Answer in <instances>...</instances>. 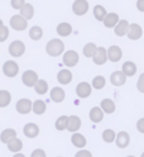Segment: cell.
<instances>
[{"mask_svg":"<svg viewBox=\"0 0 144 157\" xmlns=\"http://www.w3.org/2000/svg\"><path fill=\"white\" fill-rule=\"evenodd\" d=\"M63 51H65V43L58 38L51 39L46 46V52L52 57H57V56L62 55Z\"/></svg>","mask_w":144,"mask_h":157,"instance_id":"obj_1","label":"cell"},{"mask_svg":"<svg viewBox=\"0 0 144 157\" xmlns=\"http://www.w3.org/2000/svg\"><path fill=\"white\" fill-rule=\"evenodd\" d=\"M38 80H39V78H38V75L33 70H27L22 75V82L27 87H34L35 84L38 82Z\"/></svg>","mask_w":144,"mask_h":157,"instance_id":"obj_2","label":"cell"},{"mask_svg":"<svg viewBox=\"0 0 144 157\" xmlns=\"http://www.w3.org/2000/svg\"><path fill=\"white\" fill-rule=\"evenodd\" d=\"M15 109L19 114H29L33 109V101H31L27 98H23V99H19L15 104Z\"/></svg>","mask_w":144,"mask_h":157,"instance_id":"obj_3","label":"cell"},{"mask_svg":"<svg viewBox=\"0 0 144 157\" xmlns=\"http://www.w3.org/2000/svg\"><path fill=\"white\" fill-rule=\"evenodd\" d=\"M10 27L15 31H25L27 27H28V22L27 19H24L20 14H17V15H13L12 19H10Z\"/></svg>","mask_w":144,"mask_h":157,"instance_id":"obj_4","label":"cell"},{"mask_svg":"<svg viewBox=\"0 0 144 157\" xmlns=\"http://www.w3.org/2000/svg\"><path fill=\"white\" fill-rule=\"evenodd\" d=\"M3 72L6 77H15L19 72V65L15 61L9 60L3 66Z\"/></svg>","mask_w":144,"mask_h":157,"instance_id":"obj_5","label":"cell"},{"mask_svg":"<svg viewBox=\"0 0 144 157\" xmlns=\"http://www.w3.org/2000/svg\"><path fill=\"white\" fill-rule=\"evenodd\" d=\"M92 93V86L86 82V81H82L80 82L77 86H76V95L81 99H86V98H89Z\"/></svg>","mask_w":144,"mask_h":157,"instance_id":"obj_6","label":"cell"},{"mask_svg":"<svg viewBox=\"0 0 144 157\" xmlns=\"http://www.w3.org/2000/svg\"><path fill=\"white\" fill-rule=\"evenodd\" d=\"M25 52V46L22 41H14L9 46V53L13 57H20Z\"/></svg>","mask_w":144,"mask_h":157,"instance_id":"obj_7","label":"cell"},{"mask_svg":"<svg viewBox=\"0 0 144 157\" xmlns=\"http://www.w3.org/2000/svg\"><path fill=\"white\" fill-rule=\"evenodd\" d=\"M72 10L76 15H85L89 10V2L87 0H76L72 5Z\"/></svg>","mask_w":144,"mask_h":157,"instance_id":"obj_8","label":"cell"},{"mask_svg":"<svg viewBox=\"0 0 144 157\" xmlns=\"http://www.w3.org/2000/svg\"><path fill=\"white\" fill-rule=\"evenodd\" d=\"M79 53L76 52V51H67V52H65V55H63V63L67 66V67H73V66H76L77 65V62H79Z\"/></svg>","mask_w":144,"mask_h":157,"instance_id":"obj_9","label":"cell"},{"mask_svg":"<svg viewBox=\"0 0 144 157\" xmlns=\"http://www.w3.org/2000/svg\"><path fill=\"white\" fill-rule=\"evenodd\" d=\"M115 144L119 148H127V147L130 144V136L128 132L121 131L116 134V140H115Z\"/></svg>","mask_w":144,"mask_h":157,"instance_id":"obj_10","label":"cell"},{"mask_svg":"<svg viewBox=\"0 0 144 157\" xmlns=\"http://www.w3.org/2000/svg\"><path fill=\"white\" fill-rule=\"evenodd\" d=\"M39 125L35 123H27L23 128V133L27 138H35L39 134Z\"/></svg>","mask_w":144,"mask_h":157,"instance_id":"obj_11","label":"cell"},{"mask_svg":"<svg viewBox=\"0 0 144 157\" xmlns=\"http://www.w3.org/2000/svg\"><path fill=\"white\" fill-rule=\"evenodd\" d=\"M71 143L76 147V148H79V150H83L86 144H87V140H86V137L81 133H72L71 136Z\"/></svg>","mask_w":144,"mask_h":157,"instance_id":"obj_12","label":"cell"},{"mask_svg":"<svg viewBox=\"0 0 144 157\" xmlns=\"http://www.w3.org/2000/svg\"><path fill=\"white\" fill-rule=\"evenodd\" d=\"M92 60L96 65H104L108 61V50H105L104 47H98V50H96Z\"/></svg>","mask_w":144,"mask_h":157,"instance_id":"obj_13","label":"cell"},{"mask_svg":"<svg viewBox=\"0 0 144 157\" xmlns=\"http://www.w3.org/2000/svg\"><path fill=\"white\" fill-rule=\"evenodd\" d=\"M123 57V51L119 46H111L108 50V60H110L111 62H118L121 60Z\"/></svg>","mask_w":144,"mask_h":157,"instance_id":"obj_14","label":"cell"},{"mask_svg":"<svg viewBox=\"0 0 144 157\" xmlns=\"http://www.w3.org/2000/svg\"><path fill=\"white\" fill-rule=\"evenodd\" d=\"M50 98H51V100L54 101V103H62L65 100V98H66V93H65V90L62 89V87L56 86L50 91Z\"/></svg>","mask_w":144,"mask_h":157,"instance_id":"obj_15","label":"cell"},{"mask_svg":"<svg viewBox=\"0 0 144 157\" xmlns=\"http://www.w3.org/2000/svg\"><path fill=\"white\" fill-rule=\"evenodd\" d=\"M81 119L80 117L77 115H70L68 117V125H67V131L71 132V133H76L79 132V129L81 128Z\"/></svg>","mask_w":144,"mask_h":157,"instance_id":"obj_16","label":"cell"},{"mask_svg":"<svg viewBox=\"0 0 144 157\" xmlns=\"http://www.w3.org/2000/svg\"><path fill=\"white\" fill-rule=\"evenodd\" d=\"M110 82L114 86H123L127 82V76L124 75L123 71H114L110 76Z\"/></svg>","mask_w":144,"mask_h":157,"instance_id":"obj_17","label":"cell"},{"mask_svg":"<svg viewBox=\"0 0 144 157\" xmlns=\"http://www.w3.org/2000/svg\"><path fill=\"white\" fill-rule=\"evenodd\" d=\"M104 114L105 113L102 112L100 106H94V108H91V110L89 113V118L92 123H100L104 119Z\"/></svg>","mask_w":144,"mask_h":157,"instance_id":"obj_18","label":"cell"},{"mask_svg":"<svg viewBox=\"0 0 144 157\" xmlns=\"http://www.w3.org/2000/svg\"><path fill=\"white\" fill-rule=\"evenodd\" d=\"M17 138V131L14 128H6L0 133V142L8 144L12 140Z\"/></svg>","mask_w":144,"mask_h":157,"instance_id":"obj_19","label":"cell"},{"mask_svg":"<svg viewBox=\"0 0 144 157\" xmlns=\"http://www.w3.org/2000/svg\"><path fill=\"white\" fill-rule=\"evenodd\" d=\"M119 22H120V19H119V15L116 13H109L102 21L104 25L106 28H115Z\"/></svg>","mask_w":144,"mask_h":157,"instance_id":"obj_20","label":"cell"},{"mask_svg":"<svg viewBox=\"0 0 144 157\" xmlns=\"http://www.w3.org/2000/svg\"><path fill=\"white\" fill-rule=\"evenodd\" d=\"M57 80H58V82L62 85L70 84L72 81V72L70 70H67V68H63V70H61L58 74H57Z\"/></svg>","mask_w":144,"mask_h":157,"instance_id":"obj_21","label":"cell"},{"mask_svg":"<svg viewBox=\"0 0 144 157\" xmlns=\"http://www.w3.org/2000/svg\"><path fill=\"white\" fill-rule=\"evenodd\" d=\"M143 36V29L139 24L134 23V24H130L129 27V32H128V37L133 41H135V39H139L140 37Z\"/></svg>","mask_w":144,"mask_h":157,"instance_id":"obj_22","label":"cell"},{"mask_svg":"<svg viewBox=\"0 0 144 157\" xmlns=\"http://www.w3.org/2000/svg\"><path fill=\"white\" fill-rule=\"evenodd\" d=\"M100 108L105 114H113L115 112V109H116V105H115L114 100H111V99H102L100 103Z\"/></svg>","mask_w":144,"mask_h":157,"instance_id":"obj_23","label":"cell"},{"mask_svg":"<svg viewBox=\"0 0 144 157\" xmlns=\"http://www.w3.org/2000/svg\"><path fill=\"white\" fill-rule=\"evenodd\" d=\"M129 27H130L129 22L125 21V19H123V21H120V22L118 23V25L115 27V31H114V32H115V34H116V36L123 37V36L128 34V32H129Z\"/></svg>","mask_w":144,"mask_h":157,"instance_id":"obj_24","label":"cell"},{"mask_svg":"<svg viewBox=\"0 0 144 157\" xmlns=\"http://www.w3.org/2000/svg\"><path fill=\"white\" fill-rule=\"evenodd\" d=\"M6 147H8V150L10 151V152H13V153H19V152L23 150V141L19 140L18 137H17V138H14V140H12L10 142H9V143L6 144Z\"/></svg>","mask_w":144,"mask_h":157,"instance_id":"obj_25","label":"cell"},{"mask_svg":"<svg viewBox=\"0 0 144 157\" xmlns=\"http://www.w3.org/2000/svg\"><path fill=\"white\" fill-rule=\"evenodd\" d=\"M121 71L124 72V75H125L127 77L129 76H134L137 72V65L131 62V61H127L123 63V67H121Z\"/></svg>","mask_w":144,"mask_h":157,"instance_id":"obj_26","label":"cell"},{"mask_svg":"<svg viewBox=\"0 0 144 157\" xmlns=\"http://www.w3.org/2000/svg\"><path fill=\"white\" fill-rule=\"evenodd\" d=\"M57 33H58L61 37H68L72 33V27L70 23H60L57 25Z\"/></svg>","mask_w":144,"mask_h":157,"instance_id":"obj_27","label":"cell"},{"mask_svg":"<svg viewBox=\"0 0 144 157\" xmlns=\"http://www.w3.org/2000/svg\"><path fill=\"white\" fill-rule=\"evenodd\" d=\"M20 15L24 19H27V21H28V19H32L33 15H34V8H33V5L29 4V3H25L23 5V8L20 9Z\"/></svg>","mask_w":144,"mask_h":157,"instance_id":"obj_28","label":"cell"},{"mask_svg":"<svg viewBox=\"0 0 144 157\" xmlns=\"http://www.w3.org/2000/svg\"><path fill=\"white\" fill-rule=\"evenodd\" d=\"M46 110H47V105H46V103H44L43 100L38 99V100L33 101V109H32V112H33L34 114L42 115V114L46 113Z\"/></svg>","mask_w":144,"mask_h":157,"instance_id":"obj_29","label":"cell"},{"mask_svg":"<svg viewBox=\"0 0 144 157\" xmlns=\"http://www.w3.org/2000/svg\"><path fill=\"white\" fill-rule=\"evenodd\" d=\"M12 103V94L8 90H0V108H6Z\"/></svg>","mask_w":144,"mask_h":157,"instance_id":"obj_30","label":"cell"},{"mask_svg":"<svg viewBox=\"0 0 144 157\" xmlns=\"http://www.w3.org/2000/svg\"><path fill=\"white\" fill-rule=\"evenodd\" d=\"M67 125H68V117L67 115H61L60 118H57V121L54 123V127L57 131H66L67 129Z\"/></svg>","mask_w":144,"mask_h":157,"instance_id":"obj_31","label":"cell"},{"mask_svg":"<svg viewBox=\"0 0 144 157\" xmlns=\"http://www.w3.org/2000/svg\"><path fill=\"white\" fill-rule=\"evenodd\" d=\"M116 134H118V133H115L114 129L108 128V129H105V131L102 132L101 137H102V141H104V142L113 143V142H115V140H116Z\"/></svg>","mask_w":144,"mask_h":157,"instance_id":"obj_32","label":"cell"},{"mask_svg":"<svg viewBox=\"0 0 144 157\" xmlns=\"http://www.w3.org/2000/svg\"><path fill=\"white\" fill-rule=\"evenodd\" d=\"M34 90H35L37 94H39V95L47 94V91H48V82L46 80H42V78H39L38 82L35 84V86H34Z\"/></svg>","mask_w":144,"mask_h":157,"instance_id":"obj_33","label":"cell"},{"mask_svg":"<svg viewBox=\"0 0 144 157\" xmlns=\"http://www.w3.org/2000/svg\"><path fill=\"white\" fill-rule=\"evenodd\" d=\"M105 85H106V78L101 75L95 76L94 80H92V84H91V86L96 90H101L102 87H105Z\"/></svg>","mask_w":144,"mask_h":157,"instance_id":"obj_34","label":"cell"},{"mask_svg":"<svg viewBox=\"0 0 144 157\" xmlns=\"http://www.w3.org/2000/svg\"><path fill=\"white\" fill-rule=\"evenodd\" d=\"M94 15H95V18L98 19V21L102 22L104 19H105V17L108 15L106 9H105L102 5H96V6L94 8Z\"/></svg>","mask_w":144,"mask_h":157,"instance_id":"obj_35","label":"cell"},{"mask_svg":"<svg viewBox=\"0 0 144 157\" xmlns=\"http://www.w3.org/2000/svg\"><path fill=\"white\" fill-rule=\"evenodd\" d=\"M29 37L33 39V41H39V39L43 37V31L41 27L34 25L29 29Z\"/></svg>","mask_w":144,"mask_h":157,"instance_id":"obj_36","label":"cell"},{"mask_svg":"<svg viewBox=\"0 0 144 157\" xmlns=\"http://www.w3.org/2000/svg\"><path fill=\"white\" fill-rule=\"evenodd\" d=\"M96 50H98V47H96L95 43H87V44L83 47V51L82 52H83L85 57H94Z\"/></svg>","mask_w":144,"mask_h":157,"instance_id":"obj_37","label":"cell"},{"mask_svg":"<svg viewBox=\"0 0 144 157\" xmlns=\"http://www.w3.org/2000/svg\"><path fill=\"white\" fill-rule=\"evenodd\" d=\"M8 37H9V28L4 25L3 28H0V42H5Z\"/></svg>","mask_w":144,"mask_h":157,"instance_id":"obj_38","label":"cell"},{"mask_svg":"<svg viewBox=\"0 0 144 157\" xmlns=\"http://www.w3.org/2000/svg\"><path fill=\"white\" fill-rule=\"evenodd\" d=\"M10 4L14 9H17V10H20V9L23 8V5L25 4V0H10Z\"/></svg>","mask_w":144,"mask_h":157,"instance_id":"obj_39","label":"cell"},{"mask_svg":"<svg viewBox=\"0 0 144 157\" xmlns=\"http://www.w3.org/2000/svg\"><path fill=\"white\" fill-rule=\"evenodd\" d=\"M31 157H47V153L43 148H35L32 153H31Z\"/></svg>","mask_w":144,"mask_h":157,"instance_id":"obj_40","label":"cell"},{"mask_svg":"<svg viewBox=\"0 0 144 157\" xmlns=\"http://www.w3.org/2000/svg\"><path fill=\"white\" fill-rule=\"evenodd\" d=\"M137 89H138L140 93H143V94H144V72H143V74L139 76V78H138Z\"/></svg>","mask_w":144,"mask_h":157,"instance_id":"obj_41","label":"cell"},{"mask_svg":"<svg viewBox=\"0 0 144 157\" xmlns=\"http://www.w3.org/2000/svg\"><path fill=\"white\" fill-rule=\"evenodd\" d=\"M75 157H92V153L89 151V150H79L77 152H76Z\"/></svg>","mask_w":144,"mask_h":157,"instance_id":"obj_42","label":"cell"},{"mask_svg":"<svg viewBox=\"0 0 144 157\" xmlns=\"http://www.w3.org/2000/svg\"><path fill=\"white\" fill-rule=\"evenodd\" d=\"M137 129L139 133L144 134V118H140V119L137 122Z\"/></svg>","mask_w":144,"mask_h":157,"instance_id":"obj_43","label":"cell"},{"mask_svg":"<svg viewBox=\"0 0 144 157\" xmlns=\"http://www.w3.org/2000/svg\"><path fill=\"white\" fill-rule=\"evenodd\" d=\"M137 8H138V10L144 12V0H138L137 2Z\"/></svg>","mask_w":144,"mask_h":157,"instance_id":"obj_44","label":"cell"},{"mask_svg":"<svg viewBox=\"0 0 144 157\" xmlns=\"http://www.w3.org/2000/svg\"><path fill=\"white\" fill-rule=\"evenodd\" d=\"M13 157H27V156L24 153H22V152H19V153H14Z\"/></svg>","mask_w":144,"mask_h":157,"instance_id":"obj_45","label":"cell"},{"mask_svg":"<svg viewBox=\"0 0 144 157\" xmlns=\"http://www.w3.org/2000/svg\"><path fill=\"white\" fill-rule=\"evenodd\" d=\"M3 27H4V23H3L2 19H0V28H3Z\"/></svg>","mask_w":144,"mask_h":157,"instance_id":"obj_46","label":"cell"},{"mask_svg":"<svg viewBox=\"0 0 144 157\" xmlns=\"http://www.w3.org/2000/svg\"><path fill=\"white\" fill-rule=\"evenodd\" d=\"M127 157H135V156H133V155H129V156H127Z\"/></svg>","mask_w":144,"mask_h":157,"instance_id":"obj_47","label":"cell"},{"mask_svg":"<svg viewBox=\"0 0 144 157\" xmlns=\"http://www.w3.org/2000/svg\"><path fill=\"white\" fill-rule=\"evenodd\" d=\"M140 157H144V152H143V153H142V155H140Z\"/></svg>","mask_w":144,"mask_h":157,"instance_id":"obj_48","label":"cell"},{"mask_svg":"<svg viewBox=\"0 0 144 157\" xmlns=\"http://www.w3.org/2000/svg\"><path fill=\"white\" fill-rule=\"evenodd\" d=\"M58 157H62V156H58Z\"/></svg>","mask_w":144,"mask_h":157,"instance_id":"obj_49","label":"cell"}]
</instances>
